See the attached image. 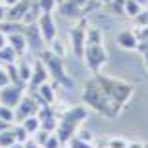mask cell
Masks as SVG:
<instances>
[{"instance_id": "obj_1", "label": "cell", "mask_w": 148, "mask_h": 148, "mask_svg": "<svg viewBox=\"0 0 148 148\" xmlns=\"http://www.w3.org/2000/svg\"><path fill=\"white\" fill-rule=\"evenodd\" d=\"M83 101H84L86 107L94 109L96 112H99V114H103V116H109V118L118 116L120 111H122V107H120L116 101H112L103 92V88L98 84L96 77L84 84V88H83Z\"/></svg>"}, {"instance_id": "obj_2", "label": "cell", "mask_w": 148, "mask_h": 148, "mask_svg": "<svg viewBox=\"0 0 148 148\" xmlns=\"http://www.w3.org/2000/svg\"><path fill=\"white\" fill-rule=\"evenodd\" d=\"M86 118H88V109L84 107V105H77V107H71V109H68V111L62 112L58 127H56V131H54V133L58 135V139H60L62 145H66V143L77 133L79 126Z\"/></svg>"}, {"instance_id": "obj_3", "label": "cell", "mask_w": 148, "mask_h": 148, "mask_svg": "<svg viewBox=\"0 0 148 148\" xmlns=\"http://www.w3.org/2000/svg\"><path fill=\"white\" fill-rule=\"evenodd\" d=\"M96 81H98V84L103 88L105 94H107L112 101H116V103H118L122 109L127 105V101L131 99V96H133V92H135V86H133V84L124 83V81L111 79V77L96 75Z\"/></svg>"}, {"instance_id": "obj_4", "label": "cell", "mask_w": 148, "mask_h": 148, "mask_svg": "<svg viewBox=\"0 0 148 148\" xmlns=\"http://www.w3.org/2000/svg\"><path fill=\"white\" fill-rule=\"evenodd\" d=\"M40 58L43 60L45 68H47V71H49V77L53 79L54 84H60V86H64V88L73 86V81L69 79V75L66 73L64 62H62L60 56H56L51 49H45L43 53H40Z\"/></svg>"}, {"instance_id": "obj_5", "label": "cell", "mask_w": 148, "mask_h": 148, "mask_svg": "<svg viewBox=\"0 0 148 148\" xmlns=\"http://www.w3.org/2000/svg\"><path fill=\"white\" fill-rule=\"evenodd\" d=\"M83 60L86 64V68L94 73H99L101 68L107 64V53L103 49V43H86L84 47Z\"/></svg>"}, {"instance_id": "obj_6", "label": "cell", "mask_w": 148, "mask_h": 148, "mask_svg": "<svg viewBox=\"0 0 148 148\" xmlns=\"http://www.w3.org/2000/svg\"><path fill=\"white\" fill-rule=\"evenodd\" d=\"M86 30H88V21L84 17H81V21L75 26L69 28V41H71L73 54L77 58H83L84 47H86Z\"/></svg>"}, {"instance_id": "obj_7", "label": "cell", "mask_w": 148, "mask_h": 148, "mask_svg": "<svg viewBox=\"0 0 148 148\" xmlns=\"http://www.w3.org/2000/svg\"><path fill=\"white\" fill-rule=\"evenodd\" d=\"M38 109H40V101L36 99L34 94H25L21 98V101L15 107V122H23L25 118L32 114H38Z\"/></svg>"}, {"instance_id": "obj_8", "label": "cell", "mask_w": 148, "mask_h": 148, "mask_svg": "<svg viewBox=\"0 0 148 148\" xmlns=\"http://www.w3.org/2000/svg\"><path fill=\"white\" fill-rule=\"evenodd\" d=\"M26 86H21V84H6L4 88H0V103L8 105V107H17V103L21 101V98L25 96Z\"/></svg>"}, {"instance_id": "obj_9", "label": "cell", "mask_w": 148, "mask_h": 148, "mask_svg": "<svg viewBox=\"0 0 148 148\" xmlns=\"http://www.w3.org/2000/svg\"><path fill=\"white\" fill-rule=\"evenodd\" d=\"M38 28H40L41 36H43L45 43H51L53 40H56L58 38V28H56V23H54L53 19V13H41L40 17H38Z\"/></svg>"}, {"instance_id": "obj_10", "label": "cell", "mask_w": 148, "mask_h": 148, "mask_svg": "<svg viewBox=\"0 0 148 148\" xmlns=\"http://www.w3.org/2000/svg\"><path fill=\"white\" fill-rule=\"evenodd\" d=\"M25 38H26V43H28V51H34L38 54L45 51V45L47 43H45V40H43V36H41L36 23L25 26Z\"/></svg>"}, {"instance_id": "obj_11", "label": "cell", "mask_w": 148, "mask_h": 148, "mask_svg": "<svg viewBox=\"0 0 148 148\" xmlns=\"http://www.w3.org/2000/svg\"><path fill=\"white\" fill-rule=\"evenodd\" d=\"M49 79L51 77H49V71H47V68H45L43 60L38 58L32 64V75H30V81H28V84H26V90H36L40 84L47 83Z\"/></svg>"}, {"instance_id": "obj_12", "label": "cell", "mask_w": 148, "mask_h": 148, "mask_svg": "<svg viewBox=\"0 0 148 148\" xmlns=\"http://www.w3.org/2000/svg\"><path fill=\"white\" fill-rule=\"evenodd\" d=\"M26 92H30V94L36 96V99L40 101V105H53L54 101H56V94H54V83H51V81H47V83H43V84H40L36 90H26Z\"/></svg>"}, {"instance_id": "obj_13", "label": "cell", "mask_w": 148, "mask_h": 148, "mask_svg": "<svg viewBox=\"0 0 148 148\" xmlns=\"http://www.w3.org/2000/svg\"><path fill=\"white\" fill-rule=\"evenodd\" d=\"M58 11L66 19H81V17H84L86 10L83 6H79L75 0H64V2L58 4Z\"/></svg>"}, {"instance_id": "obj_14", "label": "cell", "mask_w": 148, "mask_h": 148, "mask_svg": "<svg viewBox=\"0 0 148 148\" xmlns=\"http://www.w3.org/2000/svg\"><path fill=\"white\" fill-rule=\"evenodd\" d=\"M30 0H17L13 6H8V13H6V21H23L25 13L30 8Z\"/></svg>"}, {"instance_id": "obj_15", "label": "cell", "mask_w": 148, "mask_h": 148, "mask_svg": "<svg viewBox=\"0 0 148 148\" xmlns=\"http://www.w3.org/2000/svg\"><path fill=\"white\" fill-rule=\"evenodd\" d=\"M116 43H118L122 49H126V51H137L139 40H137L135 30H122V32L116 36Z\"/></svg>"}, {"instance_id": "obj_16", "label": "cell", "mask_w": 148, "mask_h": 148, "mask_svg": "<svg viewBox=\"0 0 148 148\" xmlns=\"http://www.w3.org/2000/svg\"><path fill=\"white\" fill-rule=\"evenodd\" d=\"M8 45L17 53V56H25L26 51H28L25 34H8Z\"/></svg>"}, {"instance_id": "obj_17", "label": "cell", "mask_w": 148, "mask_h": 148, "mask_svg": "<svg viewBox=\"0 0 148 148\" xmlns=\"http://www.w3.org/2000/svg\"><path fill=\"white\" fill-rule=\"evenodd\" d=\"M15 64H17V69H19V75H21L23 83L28 84L30 75H32V64H28V60H26V54H25V56H19L17 60H15Z\"/></svg>"}, {"instance_id": "obj_18", "label": "cell", "mask_w": 148, "mask_h": 148, "mask_svg": "<svg viewBox=\"0 0 148 148\" xmlns=\"http://www.w3.org/2000/svg\"><path fill=\"white\" fill-rule=\"evenodd\" d=\"M19 124H23V126H25V130L30 133V137H32V135H36L38 131L41 130V120L38 118V114L28 116V118H25L23 122H19Z\"/></svg>"}, {"instance_id": "obj_19", "label": "cell", "mask_w": 148, "mask_h": 148, "mask_svg": "<svg viewBox=\"0 0 148 148\" xmlns=\"http://www.w3.org/2000/svg\"><path fill=\"white\" fill-rule=\"evenodd\" d=\"M11 130H13L15 141H17V143H21V145H25V143H28L30 139H32V137H30V133L25 130V126H23V124H19V122H15Z\"/></svg>"}, {"instance_id": "obj_20", "label": "cell", "mask_w": 148, "mask_h": 148, "mask_svg": "<svg viewBox=\"0 0 148 148\" xmlns=\"http://www.w3.org/2000/svg\"><path fill=\"white\" fill-rule=\"evenodd\" d=\"M4 66H6V71H8V75H10V83L26 86V84L23 83L21 75H19V69H17V64H15V62H10V64H4Z\"/></svg>"}, {"instance_id": "obj_21", "label": "cell", "mask_w": 148, "mask_h": 148, "mask_svg": "<svg viewBox=\"0 0 148 148\" xmlns=\"http://www.w3.org/2000/svg\"><path fill=\"white\" fill-rule=\"evenodd\" d=\"M124 6H126V0H111V2L103 4L105 11L112 15H124Z\"/></svg>"}, {"instance_id": "obj_22", "label": "cell", "mask_w": 148, "mask_h": 148, "mask_svg": "<svg viewBox=\"0 0 148 148\" xmlns=\"http://www.w3.org/2000/svg\"><path fill=\"white\" fill-rule=\"evenodd\" d=\"M143 10V6L139 2H135V0H126V6H124V15L130 19H133L135 15H139Z\"/></svg>"}, {"instance_id": "obj_23", "label": "cell", "mask_w": 148, "mask_h": 148, "mask_svg": "<svg viewBox=\"0 0 148 148\" xmlns=\"http://www.w3.org/2000/svg\"><path fill=\"white\" fill-rule=\"evenodd\" d=\"M15 135H13V130H2L0 131V148H10L11 145H15Z\"/></svg>"}, {"instance_id": "obj_24", "label": "cell", "mask_w": 148, "mask_h": 148, "mask_svg": "<svg viewBox=\"0 0 148 148\" xmlns=\"http://www.w3.org/2000/svg\"><path fill=\"white\" fill-rule=\"evenodd\" d=\"M17 58H19L17 53H15L10 45H6L4 49H0V64H10V62H15Z\"/></svg>"}, {"instance_id": "obj_25", "label": "cell", "mask_w": 148, "mask_h": 148, "mask_svg": "<svg viewBox=\"0 0 148 148\" xmlns=\"http://www.w3.org/2000/svg\"><path fill=\"white\" fill-rule=\"evenodd\" d=\"M66 145H68L69 148H96L90 141H84V139L79 137V135H73V137L69 139Z\"/></svg>"}, {"instance_id": "obj_26", "label": "cell", "mask_w": 148, "mask_h": 148, "mask_svg": "<svg viewBox=\"0 0 148 148\" xmlns=\"http://www.w3.org/2000/svg\"><path fill=\"white\" fill-rule=\"evenodd\" d=\"M0 120H6V122L13 124L15 122V109L0 103Z\"/></svg>"}, {"instance_id": "obj_27", "label": "cell", "mask_w": 148, "mask_h": 148, "mask_svg": "<svg viewBox=\"0 0 148 148\" xmlns=\"http://www.w3.org/2000/svg\"><path fill=\"white\" fill-rule=\"evenodd\" d=\"M36 4H38V8H40L41 13H53L54 8L58 6L56 0H36Z\"/></svg>"}, {"instance_id": "obj_28", "label": "cell", "mask_w": 148, "mask_h": 148, "mask_svg": "<svg viewBox=\"0 0 148 148\" xmlns=\"http://www.w3.org/2000/svg\"><path fill=\"white\" fill-rule=\"evenodd\" d=\"M49 49L53 51L56 56H60V58H64V56H66V45L60 41V38H56V40L51 41V43H49Z\"/></svg>"}, {"instance_id": "obj_29", "label": "cell", "mask_w": 148, "mask_h": 148, "mask_svg": "<svg viewBox=\"0 0 148 148\" xmlns=\"http://www.w3.org/2000/svg\"><path fill=\"white\" fill-rule=\"evenodd\" d=\"M135 26H148V8H143L141 13L133 17Z\"/></svg>"}, {"instance_id": "obj_30", "label": "cell", "mask_w": 148, "mask_h": 148, "mask_svg": "<svg viewBox=\"0 0 148 148\" xmlns=\"http://www.w3.org/2000/svg\"><path fill=\"white\" fill-rule=\"evenodd\" d=\"M60 146H62V143H60V139H58V135L56 133H51L41 148H60Z\"/></svg>"}, {"instance_id": "obj_31", "label": "cell", "mask_w": 148, "mask_h": 148, "mask_svg": "<svg viewBox=\"0 0 148 148\" xmlns=\"http://www.w3.org/2000/svg\"><path fill=\"white\" fill-rule=\"evenodd\" d=\"M107 146L109 148H126L127 146V141L124 137H111V139H109V143H107Z\"/></svg>"}, {"instance_id": "obj_32", "label": "cell", "mask_w": 148, "mask_h": 148, "mask_svg": "<svg viewBox=\"0 0 148 148\" xmlns=\"http://www.w3.org/2000/svg\"><path fill=\"white\" fill-rule=\"evenodd\" d=\"M135 34L139 43H148V26H135Z\"/></svg>"}, {"instance_id": "obj_33", "label": "cell", "mask_w": 148, "mask_h": 148, "mask_svg": "<svg viewBox=\"0 0 148 148\" xmlns=\"http://www.w3.org/2000/svg\"><path fill=\"white\" fill-rule=\"evenodd\" d=\"M49 135H51L49 131H45V130H40L36 135H32V139H34V141H36L40 146H43V143L47 141V137H49Z\"/></svg>"}, {"instance_id": "obj_34", "label": "cell", "mask_w": 148, "mask_h": 148, "mask_svg": "<svg viewBox=\"0 0 148 148\" xmlns=\"http://www.w3.org/2000/svg\"><path fill=\"white\" fill-rule=\"evenodd\" d=\"M6 84H10V75L6 71V66L0 64V88H4Z\"/></svg>"}, {"instance_id": "obj_35", "label": "cell", "mask_w": 148, "mask_h": 148, "mask_svg": "<svg viewBox=\"0 0 148 148\" xmlns=\"http://www.w3.org/2000/svg\"><path fill=\"white\" fill-rule=\"evenodd\" d=\"M6 13H8V6L0 2V23H4V21H6Z\"/></svg>"}, {"instance_id": "obj_36", "label": "cell", "mask_w": 148, "mask_h": 148, "mask_svg": "<svg viewBox=\"0 0 148 148\" xmlns=\"http://www.w3.org/2000/svg\"><path fill=\"white\" fill-rule=\"evenodd\" d=\"M146 143H141V141H131L127 143V148H145Z\"/></svg>"}, {"instance_id": "obj_37", "label": "cell", "mask_w": 148, "mask_h": 148, "mask_svg": "<svg viewBox=\"0 0 148 148\" xmlns=\"http://www.w3.org/2000/svg\"><path fill=\"white\" fill-rule=\"evenodd\" d=\"M8 45V34H4L2 30H0V49H4Z\"/></svg>"}, {"instance_id": "obj_38", "label": "cell", "mask_w": 148, "mask_h": 148, "mask_svg": "<svg viewBox=\"0 0 148 148\" xmlns=\"http://www.w3.org/2000/svg\"><path fill=\"white\" fill-rule=\"evenodd\" d=\"M25 148H41L40 145H38L36 141H34V139H30L28 143H25Z\"/></svg>"}, {"instance_id": "obj_39", "label": "cell", "mask_w": 148, "mask_h": 148, "mask_svg": "<svg viewBox=\"0 0 148 148\" xmlns=\"http://www.w3.org/2000/svg\"><path fill=\"white\" fill-rule=\"evenodd\" d=\"M10 127H13V124L6 122V120H0V131L2 130H10Z\"/></svg>"}, {"instance_id": "obj_40", "label": "cell", "mask_w": 148, "mask_h": 148, "mask_svg": "<svg viewBox=\"0 0 148 148\" xmlns=\"http://www.w3.org/2000/svg\"><path fill=\"white\" fill-rule=\"evenodd\" d=\"M0 2H2V4H6V6H13V4L17 2V0H0Z\"/></svg>"}, {"instance_id": "obj_41", "label": "cell", "mask_w": 148, "mask_h": 148, "mask_svg": "<svg viewBox=\"0 0 148 148\" xmlns=\"http://www.w3.org/2000/svg\"><path fill=\"white\" fill-rule=\"evenodd\" d=\"M143 58H145V64H146V69H148V51H145V53H141Z\"/></svg>"}, {"instance_id": "obj_42", "label": "cell", "mask_w": 148, "mask_h": 148, "mask_svg": "<svg viewBox=\"0 0 148 148\" xmlns=\"http://www.w3.org/2000/svg\"><path fill=\"white\" fill-rule=\"evenodd\" d=\"M135 2H139L143 8H148V0H135Z\"/></svg>"}, {"instance_id": "obj_43", "label": "cell", "mask_w": 148, "mask_h": 148, "mask_svg": "<svg viewBox=\"0 0 148 148\" xmlns=\"http://www.w3.org/2000/svg\"><path fill=\"white\" fill-rule=\"evenodd\" d=\"M10 148H25V145H21V143H15V145H11Z\"/></svg>"}, {"instance_id": "obj_44", "label": "cell", "mask_w": 148, "mask_h": 148, "mask_svg": "<svg viewBox=\"0 0 148 148\" xmlns=\"http://www.w3.org/2000/svg\"><path fill=\"white\" fill-rule=\"evenodd\" d=\"M94 2H98V4H107V2H111V0H94Z\"/></svg>"}, {"instance_id": "obj_45", "label": "cell", "mask_w": 148, "mask_h": 148, "mask_svg": "<svg viewBox=\"0 0 148 148\" xmlns=\"http://www.w3.org/2000/svg\"><path fill=\"white\" fill-rule=\"evenodd\" d=\"M60 148H69V146H68V145H62V146H60Z\"/></svg>"}, {"instance_id": "obj_46", "label": "cell", "mask_w": 148, "mask_h": 148, "mask_svg": "<svg viewBox=\"0 0 148 148\" xmlns=\"http://www.w3.org/2000/svg\"><path fill=\"white\" fill-rule=\"evenodd\" d=\"M56 2H58V4H60V2H64V0H56Z\"/></svg>"}, {"instance_id": "obj_47", "label": "cell", "mask_w": 148, "mask_h": 148, "mask_svg": "<svg viewBox=\"0 0 148 148\" xmlns=\"http://www.w3.org/2000/svg\"><path fill=\"white\" fill-rule=\"evenodd\" d=\"M145 148H148V145H145Z\"/></svg>"}, {"instance_id": "obj_48", "label": "cell", "mask_w": 148, "mask_h": 148, "mask_svg": "<svg viewBox=\"0 0 148 148\" xmlns=\"http://www.w3.org/2000/svg\"><path fill=\"white\" fill-rule=\"evenodd\" d=\"M30 2H36V0H30Z\"/></svg>"}, {"instance_id": "obj_49", "label": "cell", "mask_w": 148, "mask_h": 148, "mask_svg": "<svg viewBox=\"0 0 148 148\" xmlns=\"http://www.w3.org/2000/svg\"><path fill=\"white\" fill-rule=\"evenodd\" d=\"M105 148H109V146H105Z\"/></svg>"}, {"instance_id": "obj_50", "label": "cell", "mask_w": 148, "mask_h": 148, "mask_svg": "<svg viewBox=\"0 0 148 148\" xmlns=\"http://www.w3.org/2000/svg\"><path fill=\"white\" fill-rule=\"evenodd\" d=\"M126 148H127V146H126Z\"/></svg>"}]
</instances>
